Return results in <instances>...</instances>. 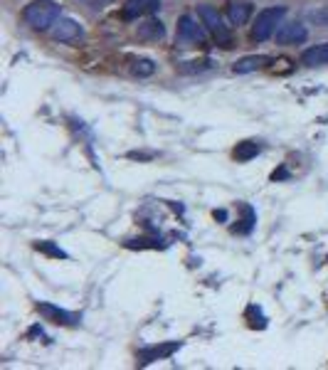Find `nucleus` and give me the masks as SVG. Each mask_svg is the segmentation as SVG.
Returning a JSON list of instances; mask_svg holds the SVG:
<instances>
[{
	"label": "nucleus",
	"mask_w": 328,
	"mask_h": 370,
	"mask_svg": "<svg viewBox=\"0 0 328 370\" xmlns=\"http://www.w3.org/2000/svg\"><path fill=\"white\" fill-rule=\"evenodd\" d=\"M22 17L32 30H50L59 20V6L54 0H32L22 10Z\"/></svg>",
	"instance_id": "f257e3e1"
},
{
	"label": "nucleus",
	"mask_w": 328,
	"mask_h": 370,
	"mask_svg": "<svg viewBox=\"0 0 328 370\" xmlns=\"http://www.w3.org/2000/svg\"><path fill=\"white\" fill-rule=\"evenodd\" d=\"M197 17L205 25V30L215 37V43L220 47H232V32L228 30V25L223 22V17H220V13L215 8L202 3V6H197Z\"/></svg>",
	"instance_id": "f03ea898"
},
{
	"label": "nucleus",
	"mask_w": 328,
	"mask_h": 370,
	"mask_svg": "<svg viewBox=\"0 0 328 370\" xmlns=\"http://www.w3.org/2000/svg\"><path fill=\"white\" fill-rule=\"evenodd\" d=\"M284 17H286L284 6L264 8V10L257 15V20H254V25H252V40H257V43L269 40L271 35H276V30H279V25H281Z\"/></svg>",
	"instance_id": "7ed1b4c3"
},
{
	"label": "nucleus",
	"mask_w": 328,
	"mask_h": 370,
	"mask_svg": "<svg viewBox=\"0 0 328 370\" xmlns=\"http://www.w3.org/2000/svg\"><path fill=\"white\" fill-rule=\"evenodd\" d=\"M205 30L197 25V20L193 15H180L178 20V43L183 47H193V45H205Z\"/></svg>",
	"instance_id": "20e7f679"
},
{
	"label": "nucleus",
	"mask_w": 328,
	"mask_h": 370,
	"mask_svg": "<svg viewBox=\"0 0 328 370\" xmlns=\"http://www.w3.org/2000/svg\"><path fill=\"white\" fill-rule=\"evenodd\" d=\"M308 30L301 22H281L279 30H276V43L279 45H299L306 43Z\"/></svg>",
	"instance_id": "39448f33"
},
{
	"label": "nucleus",
	"mask_w": 328,
	"mask_h": 370,
	"mask_svg": "<svg viewBox=\"0 0 328 370\" xmlns=\"http://www.w3.org/2000/svg\"><path fill=\"white\" fill-rule=\"evenodd\" d=\"M161 10V0H126L124 3V20H136L143 15H154Z\"/></svg>",
	"instance_id": "423d86ee"
},
{
	"label": "nucleus",
	"mask_w": 328,
	"mask_h": 370,
	"mask_svg": "<svg viewBox=\"0 0 328 370\" xmlns=\"http://www.w3.org/2000/svg\"><path fill=\"white\" fill-rule=\"evenodd\" d=\"M178 348H180L178 341H170V343H161V346H151V348H143L141 353H138V360H141V365H149V363H154V360L170 358V355H173Z\"/></svg>",
	"instance_id": "0eeeda50"
},
{
	"label": "nucleus",
	"mask_w": 328,
	"mask_h": 370,
	"mask_svg": "<svg viewBox=\"0 0 328 370\" xmlns=\"http://www.w3.org/2000/svg\"><path fill=\"white\" fill-rule=\"evenodd\" d=\"M38 311L45 316V321H52V323H57V326H72V323H77L72 313L64 311V309H59V306H54V304L40 302L38 304Z\"/></svg>",
	"instance_id": "6e6552de"
},
{
	"label": "nucleus",
	"mask_w": 328,
	"mask_h": 370,
	"mask_svg": "<svg viewBox=\"0 0 328 370\" xmlns=\"http://www.w3.org/2000/svg\"><path fill=\"white\" fill-rule=\"evenodd\" d=\"M52 35L57 43H72V40L82 37V25L77 20L64 17V20H57V25L52 27Z\"/></svg>",
	"instance_id": "1a4fd4ad"
},
{
	"label": "nucleus",
	"mask_w": 328,
	"mask_h": 370,
	"mask_svg": "<svg viewBox=\"0 0 328 370\" xmlns=\"http://www.w3.org/2000/svg\"><path fill=\"white\" fill-rule=\"evenodd\" d=\"M301 62L306 64V67H323V64H328V43L313 45V47L304 50Z\"/></svg>",
	"instance_id": "9d476101"
},
{
	"label": "nucleus",
	"mask_w": 328,
	"mask_h": 370,
	"mask_svg": "<svg viewBox=\"0 0 328 370\" xmlns=\"http://www.w3.org/2000/svg\"><path fill=\"white\" fill-rule=\"evenodd\" d=\"M252 17V6L249 3H237V0H232V3H228V20L232 22V25H244V22Z\"/></svg>",
	"instance_id": "9b49d317"
},
{
	"label": "nucleus",
	"mask_w": 328,
	"mask_h": 370,
	"mask_svg": "<svg viewBox=\"0 0 328 370\" xmlns=\"http://www.w3.org/2000/svg\"><path fill=\"white\" fill-rule=\"evenodd\" d=\"M138 37H141V40H163L165 37L163 22L156 20V17H149L146 22L138 25Z\"/></svg>",
	"instance_id": "f8f14e48"
},
{
	"label": "nucleus",
	"mask_w": 328,
	"mask_h": 370,
	"mask_svg": "<svg viewBox=\"0 0 328 370\" xmlns=\"http://www.w3.org/2000/svg\"><path fill=\"white\" fill-rule=\"evenodd\" d=\"M260 151H262L260 141H242V143H237V148L232 151V156H234V161H239V163H247V161L257 158Z\"/></svg>",
	"instance_id": "ddd939ff"
},
{
	"label": "nucleus",
	"mask_w": 328,
	"mask_h": 370,
	"mask_svg": "<svg viewBox=\"0 0 328 370\" xmlns=\"http://www.w3.org/2000/svg\"><path fill=\"white\" fill-rule=\"evenodd\" d=\"M264 62H267L264 54H249V57H242V59H237V62H234L232 72H234V74H249V72H257V69H260Z\"/></svg>",
	"instance_id": "4468645a"
},
{
	"label": "nucleus",
	"mask_w": 328,
	"mask_h": 370,
	"mask_svg": "<svg viewBox=\"0 0 328 370\" xmlns=\"http://www.w3.org/2000/svg\"><path fill=\"white\" fill-rule=\"evenodd\" d=\"M242 210H244L242 225H239V228H234V230H237L239 235H249L254 230V222H257V212H254L249 205H242Z\"/></svg>",
	"instance_id": "2eb2a0df"
},
{
	"label": "nucleus",
	"mask_w": 328,
	"mask_h": 370,
	"mask_svg": "<svg viewBox=\"0 0 328 370\" xmlns=\"http://www.w3.org/2000/svg\"><path fill=\"white\" fill-rule=\"evenodd\" d=\"M131 72L136 74V77H151V74L156 72V62L154 59H136Z\"/></svg>",
	"instance_id": "dca6fc26"
},
{
	"label": "nucleus",
	"mask_w": 328,
	"mask_h": 370,
	"mask_svg": "<svg viewBox=\"0 0 328 370\" xmlns=\"http://www.w3.org/2000/svg\"><path fill=\"white\" fill-rule=\"evenodd\" d=\"M207 69H212V62L210 59H202V62H186L183 67H180V72L193 74V72H207Z\"/></svg>",
	"instance_id": "f3484780"
},
{
	"label": "nucleus",
	"mask_w": 328,
	"mask_h": 370,
	"mask_svg": "<svg viewBox=\"0 0 328 370\" xmlns=\"http://www.w3.org/2000/svg\"><path fill=\"white\" fill-rule=\"evenodd\" d=\"M35 249H38V252H45V254H50V257L67 259V252H62V249H59V247H54L52 242H38V244H35Z\"/></svg>",
	"instance_id": "a211bd4d"
},
{
	"label": "nucleus",
	"mask_w": 328,
	"mask_h": 370,
	"mask_svg": "<svg viewBox=\"0 0 328 370\" xmlns=\"http://www.w3.org/2000/svg\"><path fill=\"white\" fill-rule=\"evenodd\" d=\"M311 22H316V25L321 27H328V6L326 8H318V10H311Z\"/></svg>",
	"instance_id": "6ab92c4d"
},
{
	"label": "nucleus",
	"mask_w": 328,
	"mask_h": 370,
	"mask_svg": "<svg viewBox=\"0 0 328 370\" xmlns=\"http://www.w3.org/2000/svg\"><path fill=\"white\" fill-rule=\"evenodd\" d=\"M281 178H289V173H286V170H274V173H271V180H281Z\"/></svg>",
	"instance_id": "aec40b11"
},
{
	"label": "nucleus",
	"mask_w": 328,
	"mask_h": 370,
	"mask_svg": "<svg viewBox=\"0 0 328 370\" xmlns=\"http://www.w3.org/2000/svg\"><path fill=\"white\" fill-rule=\"evenodd\" d=\"M215 220H228V212H225V210H215Z\"/></svg>",
	"instance_id": "412c9836"
}]
</instances>
